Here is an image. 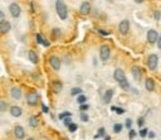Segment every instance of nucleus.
<instances>
[{"mask_svg":"<svg viewBox=\"0 0 161 140\" xmlns=\"http://www.w3.org/2000/svg\"><path fill=\"white\" fill-rule=\"evenodd\" d=\"M39 101V95L36 92V91H32V92L28 94L26 96V102L32 105V106H34V105H37Z\"/></svg>","mask_w":161,"mask_h":140,"instance_id":"obj_3","label":"nucleus"},{"mask_svg":"<svg viewBox=\"0 0 161 140\" xmlns=\"http://www.w3.org/2000/svg\"><path fill=\"white\" fill-rule=\"evenodd\" d=\"M120 86H121L122 90H128V88H130V83H128L127 80H125V81L120 82Z\"/></svg>","mask_w":161,"mask_h":140,"instance_id":"obj_24","label":"nucleus"},{"mask_svg":"<svg viewBox=\"0 0 161 140\" xmlns=\"http://www.w3.org/2000/svg\"><path fill=\"white\" fill-rule=\"evenodd\" d=\"M135 136H136V131L132 130V129H130V131H128V138H130V139H134Z\"/></svg>","mask_w":161,"mask_h":140,"instance_id":"obj_34","label":"nucleus"},{"mask_svg":"<svg viewBox=\"0 0 161 140\" xmlns=\"http://www.w3.org/2000/svg\"><path fill=\"white\" fill-rule=\"evenodd\" d=\"M89 11H91V4L88 2H83L79 6V13L82 15H87Z\"/></svg>","mask_w":161,"mask_h":140,"instance_id":"obj_11","label":"nucleus"},{"mask_svg":"<svg viewBox=\"0 0 161 140\" xmlns=\"http://www.w3.org/2000/svg\"><path fill=\"white\" fill-rule=\"evenodd\" d=\"M103 135H104V129L103 128L98 129V134L96 135V138H100V136H103Z\"/></svg>","mask_w":161,"mask_h":140,"instance_id":"obj_36","label":"nucleus"},{"mask_svg":"<svg viewBox=\"0 0 161 140\" xmlns=\"http://www.w3.org/2000/svg\"><path fill=\"white\" fill-rule=\"evenodd\" d=\"M0 110H2V113H4V111L6 110V103H5V101H0Z\"/></svg>","mask_w":161,"mask_h":140,"instance_id":"obj_32","label":"nucleus"},{"mask_svg":"<svg viewBox=\"0 0 161 140\" xmlns=\"http://www.w3.org/2000/svg\"><path fill=\"white\" fill-rule=\"evenodd\" d=\"M77 101H78L79 105H82V103H85L87 101V97L85 95H78V97H77Z\"/></svg>","mask_w":161,"mask_h":140,"instance_id":"obj_25","label":"nucleus"},{"mask_svg":"<svg viewBox=\"0 0 161 140\" xmlns=\"http://www.w3.org/2000/svg\"><path fill=\"white\" fill-rule=\"evenodd\" d=\"M62 88H63V83L60 81H54L52 83V90H53L54 94H59L62 91Z\"/></svg>","mask_w":161,"mask_h":140,"instance_id":"obj_16","label":"nucleus"},{"mask_svg":"<svg viewBox=\"0 0 161 140\" xmlns=\"http://www.w3.org/2000/svg\"><path fill=\"white\" fill-rule=\"evenodd\" d=\"M71 95L77 96V95H82V88L81 87H74L71 90Z\"/></svg>","mask_w":161,"mask_h":140,"instance_id":"obj_22","label":"nucleus"},{"mask_svg":"<svg viewBox=\"0 0 161 140\" xmlns=\"http://www.w3.org/2000/svg\"><path fill=\"white\" fill-rule=\"evenodd\" d=\"M26 140H36V139H33V138H29V139H26Z\"/></svg>","mask_w":161,"mask_h":140,"instance_id":"obj_46","label":"nucleus"},{"mask_svg":"<svg viewBox=\"0 0 161 140\" xmlns=\"http://www.w3.org/2000/svg\"><path fill=\"white\" fill-rule=\"evenodd\" d=\"M157 63H159V57H157L156 54L149 56V58H147V67H149V69H151V71L156 69Z\"/></svg>","mask_w":161,"mask_h":140,"instance_id":"obj_2","label":"nucleus"},{"mask_svg":"<svg viewBox=\"0 0 161 140\" xmlns=\"http://www.w3.org/2000/svg\"><path fill=\"white\" fill-rule=\"evenodd\" d=\"M63 122H64V125L66 126H69V125H71L73 121H72V117H67V119H64V120H63Z\"/></svg>","mask_w":161,"mask_h":140,"instance_id":"obj_30","label":"nucleus"},{"mask_svg":"<svg viewBox=\"0 0 161 140\" xmlns=\"http://www.w3.org/2000/svg\"><path fill=\"white\" fill-rule=\"evenodd\" d=\"M68 129H69V131H71V132H74V131L77 130V125H76L74 122H72V124L68 126Z\"/></svg>","mask_w":161,"mask_h":140,"instance_id":"obj_31","label":"nucleus"},{"mask_svg":"<svg viewBox=\"0 0 161 140\" xmlns=\"http://www.w3.org/2000/svg\"><path fill=\"white\" fill-rule=\"evenodd\" d=\"M10 94H11V97H14L15 100L22 99V90H20L19 87H13L11 91H10Z\"/></svg>","mask_w":161,"mask_h":140,"instance_id":"obj_15","label":"nucleus"},{"mask_svg":"<svg viewBox=\"0 0 161 140\" xmlns=\"http://www.w3.org/2000/svg\"><path fill=\"white\" fill-rule=\"evenodd\" d=\"M9 10H10V14H11V17L14 18H19L20 17V6L17 4V3H11L9 5Z\"/></svg>","mask_w":161,"mask_h":140,"instance_id":"obj_5","label":"nucleus"},{"mask_svg":"<svg viewBox=\"0 0 161 140\" xmlns=\"http://www.w3.org/2000/svg\"><path fill=\"white\" fill-rule=\"evenodd\" d=\"M10 28H11V25H10V23L9 22H0V33L2 34H6L9 30H10Z\"/></svg>","mask_w":161,"mask_h":140,"instance_id":"obj_13","label":"nucleus"},{"mask_svg":"<svg viewBox=\"0 0 161 140\" xmlns=\"http://www.w3.org/2000/svg\"><path fill=\"white\" fill-rule=\"evenodd\" d=\"M9 111H10L11 116H14V117H19V116H22V114H23V110L20 109L19 106H11Z\"/></svg>","mask_w":161,"mask_h":140,"instance_id":"obj_14","label":"nucleus"},{"mask_svg":"<svg viewBox=\"0 0 161 140\" xmlns=\"http://www.w3.org/2000/svg\"><path fill=\"white\" fill-rule=\"evenodd\" d=\"M125 126L127 128V129H131V126H132V120H131V119H126V121H125Z\"/></svg>","mask_w":161,"mask_h":140,"instance_id":"obj_28","label":"nucleus"},{"mask_svg":"<svg viewBox=\"0 0 161 140\" xmlns=\"http://www.w3.org/2000/svg\"><path fill=\"white\" fill-rule=\"evenodd\" d=\"M137 125H138L140 128L144 126V117H140V119H138V120H137Z\"/></svg>","mask_w":161,"mask_h":140,"instance_id":"obj_38","label":"nucleus"},{"mask_svg":"<svg viewBox=\"0 0 161 140\" xmlns=\"http://www.w3.org/2000/svg\"><path fill=\"white\" fill-rule=\"evenodd\" d=\"M132 76H134V78H135L136 81H140V80H141L142 71H141V68H140L138 66H134V67H132Z\"/></svg>","mask_w":161,"mask_h":140,"instance_id":"obj_12","label":"nucleus"},{"mask_svg":"<svg viewBox=\"0 0 161 140\" xmlns=\"http://www.w3.org/2000/svg\"><path fill=\"white\" fill-rule=\"evenodd\" d=\"M42 107H43V111H44V113H48V107L45 106V105H42Z\"/></svg>","mask_w":161,"mask_h":140,"instance_id":"obj_43","label":"nucleus"},{"mask_svg":"<svg viewBox=\"0 0 161 140\" xmlns=\"http://www.w3.org/2000/svg\"><path fill=\"white\" fill-rule=\"evenodd\" d=\"M67 117H72V114L69 113V111H64V113H62V114L59 115V119H60V120H64V119H67Z\"/></svg>","mask_w":161,"mask_h":140,"instance_id":"obj_23","label":"nucleus"},{"mask_svg":"<svg viewBox=\"0 0 161 140\" xmlns=\"http://www.w3.org/2000/svg\"><path fill=\"white\" fill-rule=\"evenodd\" d=\"M0 22H4V11H0Z\"/></svg>","mask_w":161,"mask_h":140,"instance_id":"obj_40","label":"nucleus"},{"mask_svg":"<svg viewBox=\"0 0 161 140\" xmlns=\"http://www.w3.org/2000/svg\"><path fill=\"white\" fill-rule=\"evenodd\" d=\"M14 135H15V138L19 139V140L24 139V136H25V130H24V128L20 126V125H17V126L14 128Z\"/></svg>","mask_w":161,"mask_h":140,"instance_id":"obj_8","label":"nucleus"},{"mask_svg":"<svg viewBox=\"0 0 161 140\" xmlns=\"http://www.w3.org/2000/svg\"><path fill=\"white\" fill-rule=\"evenodd\" d=\"M37 42L39 44H43L44 47H48L49 46V43H48L47 40H44V38H43V36H42V34H37Z\"/></svg>","mask_w":161,"mask_h":140,"instance_id":"obj_21","label":"nucleus"},{"mask_svg":"<svg viewBox=\"0 0 161 140\" xmlns=\"http://www.w3.org/2000/svg\"><path fill=\"white\" fill-rule=\"evenodd\" d=\"M87 109H88V105H86V103L79 105V110H81V111H86Z\"/></svg>","mask_w":161,"mask_h":140,"instance_id":"obj_37","label":"nucleus"},{"mask_svg":"<svg viewBox=\"0 0 161 140\" xmlns=\"http://www.w3.org/2000/svg\"><path fill=\"white\" fill-rule=\"evenodd\" d=\"M122 129H123L122 124H120V122L115 124V126H113V131H115V132H121V131H122Z\"/></svg>","mask_w":161,"mask_h":140,"instance_id":"obj_26","label":"nucleus"},{"mask_svg":"<svg viewBox=\"0 0 161 140\" xmlns=\"http://www.w3.org/2000/svg\"><path fill=\"white\" fill-rule=\"evenodd\" d=\"M60 34H62L60 29H53V36H54V38H59Z\"/></svg>","mask_w":161,"mask_h":140,"instance_id":"obj_29","label":"nucleus"},{"mask_svg":"<svg viewBox=\"0 0 161 140\" xmlns=\"http://www.w3.org/2000/svg\"><path fill=\"white\" fill-rule=\"evenodd\" d=\"M150 139H152V138H155V132H153V131H150L149 132V135H147Z\"/></svg>","mask_w":161,"mask_h":140,"instance_id":"obj_39","label":"nucleus"},{"mask_svg":"<svg viewBox=\"0 0 161 140\" xmlns=\"http://www.w3.org/2000/svg\"><path fill=\"white\" fill-rule=\"evenodd\" d=\"M28 57H29V61L32 62V63H34V65L38 63V56L34 51H30L29 53H28Z\"/></svg>","mask_w":161,"mask_h":140,"instance_id":"obj_19","label":"nucleus"},{"mask_svg":"<svg viewBox=\"0 0 161 140\" xmlns=\"http://www.w3.org/2000/svg\"><path fill=\"white\" fill-rule=\"evenodd\" d=\"M91 2H92V0H91Z\"/></svg>","mask_w":161,"mask_h":140,"instance_id":"obj_47","label":"nucleus"},{"mask_svg":"<svg viewBox=\"0 0 161 140\" xmlns=\"http://www.w3.org/2000/svg\"><path fill=\"white\" fill-rule=\"evenodd\" d=\"M104 140H111V138L110 136H106V139H104Z\"/></svg>","mask_w":161,"mask_h":140,"instance_id":"obj_45","label":"nucleus"},{"mask_svg":"<svg viewBox=\"0 0 161 140\" xmlns=\"http://www.w3.org/2000/svg\"><path fill=\"white\" fill-rule=\"evenodd\" d=\"M49 63H51V67L54 69V71L60 69V59L57 57V56H52V57L49 58Z\"/></svg>","mask_w":161,"mask_h":140,"instance_id":"obj_7","label":"nucleus"},{"mask_svg":"<svg viewBox=\"0 0 161 140\" xmlns=\"http://www.w3.org/2000/svg\"><path fill=\"white\" fill-rule=\"evenodd\" d=\"M55 10H57V14H58V17L62 19V20H64L68 15V10H67V5L66 3L63 2V0H57L55 2Z\"/></svg>","mask_w":161,"mask_h":140,"instance_id":"obj_1","label":"nucleus"},{"mask_svg":"<svg viewBox=\"0 0 161 140\" xmlns=\"http://www.w3.org/2000/svg\"><path fill=\"white\" fill-rule=\"evenodd\" d=\"M111 109H112V110H113V111H116V113H117V114H120V115L125 113V110H123V109H120V107H116V106H112Z\"/></svg>","mask_w":161,"mask_h":140,"instance_id":"obj_27","label":"nucleus"},{"mask_svg":"<svg viewBox=\"0 0 161 140\" xmlns=\"http://www.w3.org/2000/svg\"><path fill=\"white\" fill-rule=\"evenodd\" d=\"M28 121H29V126H32V128H37L38 124H39V122H38V119H37L36 116H30Z\"/></svg>","mask_w":161,"mask_h":140,"instance_id":"obj_20","label":"nucleus"},{"mask_svg":"<svg viewBox=\"0 0 161 140\" xmlns=\"http://www.w3.org/2000/svg\"><path fill=\"white\" fill-rule=\"evenodd\" d=\"M147 40H149V43L153 44V43H156V42L159 40V34L155 29H150L147 32Z\"/></svg>","mask_w":161,"mask_h":140,"instance_id":"obj_6","label":"nucleus"},{"mask_svg":"<svg viewBox=\"0 0 161 140\" xmlns=\"http://www.w3.org/2000/svg\"><path fill=\"white\" fill-rule=\"evenodd\" d=\"M118 30H120L121 34H127L130 30V22L128 20H122L118 25Z\"/></svg>","mask_w":161,"mask_h":140,"instance_id":"obj_9","label":"nucleus"},{"mask_svg":"<svg viewBox=\"0 0 161 140\" xmlns=\"http://www.w3.org/2000/svg\"><path fill=\"white\" fill-rule=\"evenodd\" d=\"M145 87H146V90L151 92V91L155 90V81H153L152 78H147L145 81Z\"/></svg>","mask_w":161,"mask_h":140,"instance_id":"obj_18","label":"nucleus"},{"mask_svg":"<svg viewBox=\"0 0 161 140\" xmlns=\"http://www.w3.org/2000/svg\"><path fill=\"white\" fill-rule=\"evenodd\" d=\"M112 97H113V90H107L103 95V102L104 103H110Z\"/></svg>","mask_w":161,"mask_h":140,"instance_id":"obj_17","label":"nucleus"},{"mask_svg":"<svg viewBox=\"0 0 161 140\" xmlns=\"http://www.w3.org/2000/svg\"><path fill=\"white\" fill-rule=\"evenodd\" d=\"M111 56V49L108 46H102L101 49H100V58L102 61H107Z\"/></svg>","mask_w":161,"mask_h":140,"instance_id":"obj_4","label":"nucleus"},{"mask_svg":"<svg viewBox=\"0 0 161 140\" xmlns=\"http://www.w3.org/2000/svg\"><path fill=\"white\" fill-rule=\"evenodd\" d=\"M79 117H81V121H88V115L85 113H82Z\"/></svg>","mask_w":161,"mask_h":140,"instance_id":"obj_33","label":"nucleus"},{"mask_svg":"<svg viewBox=\"0 0 161 140\" xmlns=\"http://www.w3.org/2000/svg\"><path fill=\"white\" fill-rule=\"evenodd\" d=\"M155 19H156V20L160 19V11H156V13H155Z\"/></svg>","mask_w":161,"mask_h":140,"instance_id":"obj_42","label":"nucleus"},{"mask_svg":"<svg viewBox=\"0 0 161 140\" xmlns=\"http://www.w3.org/2000/svg\"><path fill=\"white\" fill-rule=\"evenodd\" d=\"M157 47H159V49L161 51V37H159V40H157Z\"/></svg>","mask_w":161,"mask_h":140,"instance_id":"obj_41","label":"nucleus"},{"mask_svg":"<svg viewBox=\"0 0 161 140\" xmlns=\"http://www.w3.org/2000/svg\"><path fill=\"white\" fill-rule=\"evenodd\" d=\"M147 132H149V131H147V129H142L141 131H140V136H141V138H145L146 135H149Z\"/></svg>","mask_w":161,"mask_h":140,"instance_id":"obj_35","label":"nucleus"},{"mask_svg":"<svg viewBox=\"0 0 161 140\" xmlns=\"http://www.w3.org/2000/svg\"><path fill=\"white\" fill-rule=\"evenodd\" d=\"M135 2H136V3H142L144 0H135Z\"/></svg>","mask_w":161,"mask_h":140,"instance_id":"obj_44","label":"nucleus"},{"mask_svg":"<svg viewBox=\"0 0 161 140\" xmlns=\"http://www.w3.org/2000/svg\"><path fill=\"white\" fill-rule=\"evenodd\" d=\"M113 77H115V80H116L118 83L126 80V75H125V72L122 71L121 68H117V69H116L115 73H113Z\"/></svg>","mask_w":161,"mask_h":140,"instance_id":"obj_10","label":"nucleus"}]
</instances>
